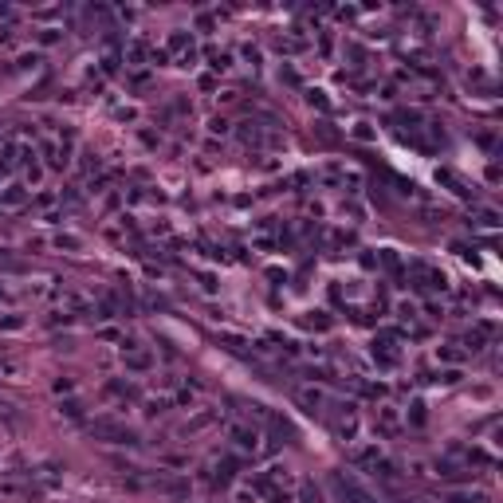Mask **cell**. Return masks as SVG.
Instances as JSON below:
<instances>
[{"instance_id":"cell-6","label":"cell","mask_w":503,"mask_h":503,"mask_svg":"<svg viewBox=\"0 0 503 503\" xmlns=\"http://www.w3.org/2000/svg\"><path fill=\"white\" fill-rule=\"evenodd\" d=\"M126 366H130V370H149V354L146 350H130V354H126Z\"/></svg>"},{"instance_id":"cell-1","label":"cell","mask_w":503,"mask_h":503,"mask_svg":"<svg viewBox=\"0 0 503 503\" xmlns=\"http://www.w3.org/2000/svg\"><path fill=\"white\" fill-rule=\"evenodd\" d=\"M330 488L338 491L342 503H378V499H373V491L366 488V484H358L350 472H334V476H330Z\"/></svg>"},{"instance_id":"cell-4","label":"cell","mask_w":503,"mask_h":503,"mask_svg":"<svg viewBox=\"0 0 503 503\" xmlns=\"http://www.w3.org/2000/svg\"><path fill=\"white\" fill-rule=\"evenodd\" d=\"M0 378H8V382H20V378H24V366H20L16 358L0 354Z\"/></svg>"},{"instance_id":"cell-2","label":"cell","mask_w":503,"mask_h":503,"mask_svg":"<svg viewBox=\"0 0 503 503\" xmlns=\"http://www.w3.org/2000/svg\"><path fill=\"white\" fill-rule=\"evenodd\" d=\"M90 432H95V436H106V441H114V444H134V432L114 425V421H95Z\"/></svg>"},{"instance_id":"cell-5","label":"cell","mask_w":503,"mask_h":503,"mask_svg":"<svg viewBox=\"0 0 503 503\" xmlns=\"http://www.w3.org/2000/svg\"><path fill=\"white\" fill-rule=\"evenodd\" d=\"M295 401L307 409V413H315V409L323 405V393H319V389H295Z\"/></svg>"},{"instance_id":"cell-16","label":"cell","mask_w":503,"mask_h":503,"mask_svg":"<svg viewBox=\"0 0 503 503\" xmlns=\"http://www.w3.org/2000/svg\"><path fill=\"white\" fill-rule=\"evenodd\" d=\"M208 130H212V134H224V130H228V122H224V118H212V122H208Z\"/></svg>"},{"instance_id":"cell-3","label":"cell","mask_w":503,"mask_h":503,"mask_svg":"<svg viewBox=\"0 0 503 503\" xmlns=\"http://www.w3.org/2000/svg\"><path fill=\"white\" fill-rule=\"evenodd\" d=\"M256 441H260V432H256V429H244V425H236V429H232V444H236V448L256 452Z\"/></svg>"},{"instance_id":"cell-15","label":"cell","mask_w":503,"mask_h":503,"mask_svg":"<svg viewBox=\"0 0 503 503\" xmlns=\"http://www.w3.org/2000/svg\"><path fill=\"white\" fill-rule=\"evenodd\" d=\"M303 503H319V488H311V484H307V488H303Z\"/></svg>"},{"instance_id":"cell-12","label":"cell","mask_w":503,"mask_h":503,"mask_svg":"<svg viewBox=\"0 0 503 503\" xmlns=\"http://www.w3.org/2000/svg\"><path fill=\"white\" fill-rule=\"evenodd\" d=\"M307 99H311V106H319V110H326V106H330V103H326V95H323V90H311Z\"/></svg>"},{"instance_id":"cell-13","label":"cell","mask_w":503,"mask_h":503,"mask_svg":"<svg viewBox=\"0 0 503 503\" xmlns=\"http://www.w3.org/2000/svg\"><path fill=\"white\" fill-rule=\"evenodd\" d=\"M189 44V36H185V32H177V36H173V40H169V47H173V51H181V47Z\"/></svg>"},{"instance_id":"cell-8","label":"cell","mask_w":503,"mask_h":503,"mask_svg":"<svg viewBox=\"0 0 503 503\" xmlns=\"http://www.w3.org/2000/svg\"><path fill=\"white\" fill-rule=\"evenodd\" d=\"M0 201H4V205H8V208H16V205H20V201H24V189H20V185H12V189L4 193Z\"/></svg>"},{"instance_id":"cell-11","label":"cell","mask_w":503,"mask_h":503,"mask_svg":"<svg viewBox=\"0 0 503 503\" xmlns=\"http://www.w3.org/2000/svg\"><path fill=\"white\" fill-rule=\"evenodd\" d=\"M382 429H397V413L393 409H382Z\"/></svg>"},{"instance_id":"cell-10","label":"cell","mask_w":503,"mask_h":503,"mask_svg":"<svg viewBox=\"0 0 503 503\" xmlns=\"http://www.w3.org/2000/svg\"><path fill=\"white\" fill-rule=\"evenodd\" d=\"M448 503H480V495H468V491H452Z\"/></svg>"},{"instance_id":"cell-14","label":"cell","mask_w":503,"mask_h":503,"mask_svg":"<svg viewBox=\"0 0 503 503\" xmlns=\"http://www.w3.org/2000/svg\"><path fill=\"white\" fill-rule=\"evenodd\" d=\"M441 358H444V362H460V350H456V346H444Z\"/></svg>"},{"instance_id":"cell-7","label":"cell","mask_w":503,"mask_h":503,"mask_svg":"<svg viewBox=\"0 0 503 503\" xmlns=\"http://www.w3.org/2000/svg\"><path fill=\"white\" fill-rule=\"evenodd\" d=\"M208 63H212V67H216V71H228V51H208Z\"/></svg>"},{"instance_id":"cell-17","label":"cell","mask_w":503,"mask_h":503,"mask_svg":"<svg viewBox=\"0 0 503 503\" xmlns=\"http://www.w3.org/2000/svg\"><path fill=\"white\" fill-rule=\"evenodd\" d=\"M0 299H4V287H0Z\"/></svg>"},{"instance_id":"cell-9","label":"cell","mask_w":503,"mask_h":503,"mask_svg":"<svg viewBox=\"0 0 503 503\" xmlns=\"http://www.w3.org/2000/svg\"><path fill=\"white\" fill-rule=\"evenodd\" d=\"M354 138H358V142H370V138H373V126H370V122H358V126H354Z\"/></svg>"}]
</instances>
